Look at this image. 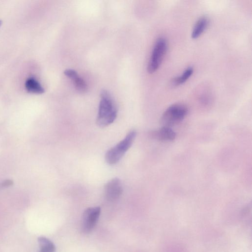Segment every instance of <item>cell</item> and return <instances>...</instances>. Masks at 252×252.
Masks as SVG:
<instances>
[{
	"label": "cell",
	"mask_w": 252,
	"mask_h": 252,
	"mask_svg": "<svg viewBox=\"0 0 252 252\" xmlns=\"http://www.w3.org/2000/svg\"><path fill=\"white\" fill-rule=\"evenodd\" d=\"M193 72L194 69L192 67H188L181 75L173 79L172 84L174 86H178L184 83L192 76Z\"/></svg>",
	"instance_id": "cell-12"
},
{
	"label": "cell",
	"mask_w": 252,
	"mask_h": 252,
	"mask_svg": "<svg viewBox=\"0 0 252 252\" xmlns=\"http://www.w3.org/2000/svg\"><path fill=\"white\" fill-rule=\"evenodd\" d=\"M209 24V19L206 16L200 17L195 22L191 33L193 39L198 38L207 29Z\"/></svg>",
	"instance_id": "cell-9"
},
{
	"label": "cell",
	"mask_w": 252,
	"mask_h": 252,
	"mask_svg": "<svg viewBox=\"0 0 252 252\" xmlns=\"http://www.w3.org/2000/svg\"><path fill=\"white\" fill-rule=\"evenodd\" d=\"M39 245V252H56V247L50 240L44 236L38 238Z\"/></svg>",
	"instance_id": "cell-11"
},
{
	"label": "cell",
	"mask_w": 252,
	"mask_h": 252,
	"mask_svg": "<svg viewBox=\"0 0 252 252\" xmlns=\"http://www.w3.org/2000/svg\"><path fill=\"white\" fill-rule=\"evenodd\" d=\"M167 49V40L162 37L158 38L155 43L148 64L147 72L149 74H154L159 69L166 54Z\"/></svg>",
	"instance_id": "cell-4"
},
{
	"label": "cell",
	"mask_w": 252,
	"mask_h": 252,
	"mask_svg": "<svg viewBox=\"0 0 252 252\" xmlns=\"http://www.w3.org/2000/svg\"><path fill=\"white\" fill-rule=\"evenodd\" d=\"M200 102L204 106L209 105L212 101L211 96L208 92H204L199 97Z\"/></svg>",
	"instance_id": "cell-13"
},
{
	"label": "cell",
	"mask_w": 252,
	"mask_h": 252,
	"mask_svg": "<svg viewBox=\"0 0 252 252\" xmlns=\"http://www.w3.org/2000/svg\"><path fill=\"white\" fill-rule=\"evenodd\" d=\"M25 88L28 92L34 94H41L45 91L40 83L33 78H30L26 80Z\"/></svg>",
	"instance_id": "cell-10"
},
{
	"label": "cell",
	"mask_w": 252,
	"mask_h": 252,
	"mask_svg": "<svg viewBox=\"0 0 252 252\" xmlns=\"http://www.w3.org/2000/svg\"><path fill=\"white\" fill-rule=\"evenodd\" d=\"M136 136V132L131 130L127 134L125 138L109 150L105 156L107 163L111 165L117 164L132 146Z\"/></svg>",
	"instance_id": "cell-2"
},
{
	"label": "cell",
	"mask_w": 252,
	"mask_h": 252,
	"mask_svg": "<svg viewBox=\"0 0 252 252\" xmlns=\"http://www.w3.org/2000/svg\"><path fill=\"white\" fill-rule=\"evenodd\" d=\"M100 96L96 123L99 127L104 128L114 122L117 116L118 110L115 100L109 92L103 90Z\"/></svg>",
	"instance_id": "cell-1"
},
{
	"label": "cell",
	"mask_w": 252,
	"mask_h": 252,
	"mask_svg": "<svg viewBox=\"0 0 252 252\" xmlns=\"http://www.w3.org/2000/svg\"><path fill=\"white\" fill-rule=\"evenodd\" d=\"M101 210L99 207L86 209L82 216L81 231L85 234L90 233L95 228L99 217Z\"/></svg>",
	"instance_id": "cell-5"
},
{
	"label": "cell",
	"mask_w": 252,
	"mask_h": 252,
	"mask_svg": "<svg viewBox=\"0 0 252 252\" xmlns=\"http://www.w3.org/2000/svg\"><path fill=\"white\" fill-rule=\"evenodd\" d=\"M64 74L74 82L77 90L81 92H85L87 90L88 86L86 83L75 70L68 69L64 71Z\"/></svg>",
	"instance_id": "cell-8"
},
{
	"label": "cell",
	"mask_w": 252,
	"mask_h": 252,
	"mask_svg": "<svg viewBox=\"0 0 252 252\" xmlns=\"http://www.w3.org/2000/svg\"><path fill=\"white\" fill-rule=\"evenodd\" d=\"M13 184V181L9 180H6V181H4L2 184V186L3 187H9V186H10L11 185H12Z\"/></svg>",
	"instance_id": "cell-14"
},
{
	"label": "cell",
	"mask_w": 252,
	"mask_h": 252,
	"mask_svg": "<svg viewBox=\"0 0 252 252\" xmlns=\"http://www.w3.org/2000/svg\"><path fill=\"white\" fill-rule=\"evenodd\" d=\"M2 24V21L1 20H0V27H1Z\"/></svg>",
	"instance_id": "cell-15"
},
{
	"label": "cell",
	"mask_w": 252,
	"mask_h": 252,
	"mask_svg": "<svg viewBox=\"0 0 252 252\" xmlns=\"http://www.w3.org/2000/svg\"><path fill=\"white\" fill-rule=\"evenodd\" d=\"M105 195L107 199L114 201L118 199L123 193V186L120 179L114 178L107 182L105 188Z\"/></svg>",
	"instance_id": "cell-6"
},
{
	"label": "cell",
	"mask_w": 252,
	"mask_h": 252,
	"mask_svg": "<svg viewBox=\"0 0 252 252\" xmlns=\"http://www.w3.org/2000/svg\"><path fill=\"white\" fill-rule=\"evenodd\" d=\"M188 113L187 107L182 104H175L169 107L163 113L161 123L164 127L171 128L182 122Z\"/></svg>",
	"instance_id": "cell-3"
},
{
	"label": "cell",
	"mask_w": 252,
	"mask_h": 252,
	"mask_svg": "<svg viewBox=\"0 0 252 252\" xmlns=\"http://www.w3.org/2000/svg\"><path fill=\"white\" fill-rule=\"evenodd\" d=\"M151 136L159 141L168 142L174 140L176 135L171 128L163 126L158 130L151 132Z\"/></svg>",
	"instance_id": "cell-7"
}]
</instances>
